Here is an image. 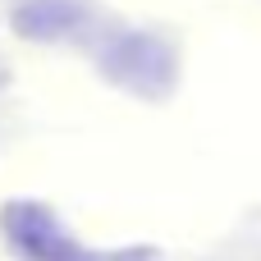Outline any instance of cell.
I'll use <instances>...</instances> for the list:
<instances>
[{
    "mask_svg": "<svg viewBox=\"0 0 261 261\" xmlns=\"http://www.w3.org/2000/svg\"><path fill=\"white\" fill-rule=\"evenodd\" d=\"M5 234H9V243H14L28 261H92L60 225H55V216H50L46 206H28V202L9 206V211H5Z\"/></svg>",
    "mask_w": 261,
    "mask_h": 261,
    "instance_id": "obj_2",
    "label": "cell"
},
{
    "mask_svg": "<svg viewBox=\"0 0 261 261\" xmlns=\"http://www.w3.org/2000/svg\"><path fill=\"white\" fill-rule=\"evenodd\" d=\"M101 69H106L119 87L138 92V96H165V92L174 87L179 60H174V50H170L161 37H151V32H124V37L110 41V50L101 55Z\"/></svg>",
    "mask_w": 261,
    "mask_h": 261,
    "instance_id": "obj_1",
    "label": "cell"
},
{
    "mask_svg": "<svg viewBox=\"0 0 261 261\" xmlns=\"http://www.w3.org/2000/svg\"><path fill=\"white\" fill-rule=\"evenodd\" d=\"M83 18H87V5L83 0H28V5L14 9V32L37 37V41H50V37L78 32Z\"/></svg>",
    "mask_w": 261,
    "mask_h": 261,
    "instance_id": "obj_3",
    "label": "cell"
}]
</instances>
